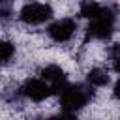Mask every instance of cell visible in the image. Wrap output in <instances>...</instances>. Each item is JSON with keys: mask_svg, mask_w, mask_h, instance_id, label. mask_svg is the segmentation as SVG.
Wrapping results in <instances>:
<instances>
[{"mask_svg": "<svg viewBox=\"0 0 120 120\" xmlns=\"http://www.w3.org/2000/svg\"><path fill=\"white\" fill-rule=\"evenodd\" d=\"M112 96H114V99H118L120 101V79L114 82V86H112Z\"/></svg>", "mask_w": 120, "mask_h": 120, "instance_id": "30bf717a", "label": "cell"}, {"mask_svg": "<svg viewBox=\"0 0 120 120\" xmlns=\"http://www.w3.org/2000/svg\"><path fill=\"white\" fill-rule=\"evenodd\" d=\"M0 49H2V64L8 66V64L13 60V56H15V43L4 39L2 45H0Z\"/></svg>", "mask_w": 120, "mask_h": 120, "instance_id": "ba28073f", "label": "cell"}, {"mask_svg": "<svg viewBox=\"0 0 120 120\" xmlns=\"http://www.w3.org/2000/svg\"><path fill=\"white\" fill-rule=\"evenodd\" d=\"M41 77L56 90L60 92L66 84H68V77H66V71L58 66V64H47L43 69H41Z\"/></svg>", "mask_w": 120, "mask_h": 120, "instance_id": "8992f818", "label": "cell"}, {"mask_svg": "<svg viewBox=\"0 0 120 120\" xmlns=\"http://www.w3.org/2000/svg\"><path fill=\"white\" fill-rule=\"evenodd\" d=\"M114 22H116V13L109 6L103 15H99L96 19H90V22L86 26V38L88 39H96V41L109 39L114 34Z\"/></svg>", "mask_w": 120, "mask_h": 120, "instance_id": "7a4b0ae2", "label": "cell"}, {"mask_svg": "<svg viewBox=\"0 0 120 120\" xmlns=\"http://www.w3.org/2000/svg\"><path fill=\"white\" fill-rule=\"evenodd\" d=\"M109 60H111L112 69L120 75V43H114L109 47Z\"/></svg>", "mask_w": 120, "mask_h": 120, "instance_id": "9c48e42d", "label": "cell"}, {"mask_svg": "<svg viewBox=\"0 0 120 120\" xmlns=\"http://www.w3.org/2000/svg\"><path fill=\"white\" fill-rule=\"evenodd\" d=\"M77 21L75 19H69V17H64V19H58L54 21L52 24H49L47 28V36L54 41V43H68L73 39V36L77 34Z\"/></svg>", "mask_w": 120, "mask_h": 120, "instance_id": "5b68a950", "label": "cell"}, {"mask_svg": "<svg viewBox=\"0 0 120 120\" xmlns=\"http://www.w3.org/2000/svg\"><path fill=\"white\" fill-rule=\"evenodd\" d=\"M56 90L43 79V77H32V79H26L21 86H19V96L28 99V101H34V103H41L45 99H49Z\"/></svg>", "mask_w": 120, "mask_h": 120, "instance_id": "277c9868", "label": "cell"}, {"mask_svg": "<svg viewBox=\"0 0 120 120\" xmlns=\"http://www.w3.org/2000/svg\"><path fill=\"white\" fill-rule=\"evenodd\" d=\"M92 99V90L90 84H66L58 92V105L66 114H75L77 111L84 109Z\"/></svg>", "mask_w": 120, "mask_h": 120, "instance_id": "6da1fadb", "label": "cell"}, {"mask_svg": "<svg viewBox=\"0 0 120 120\" xmlns=\"http://www.w3.org/2000/svg\"><path fill=\"white\" fill-rule=\"evenodd\" d=\"M54 15L52 6L47 2H28L19 11V21L26 26H39L47 21H51Z\"/></svg>", "mask_w": 120, "mask_h": 120, "instance_id": "3957f363", "label": "cell"}, {"mask_svg": "<svg viewBox=\"0 0 120 120\" xmlns=\"http://www.w3.org/2000/svg\"><path fill=\"white\" fill-rule=\"evenodd\" d=\"M86 81L90 86L94 88H103L111 82V75L105 68H92L88 73H86Z\"/></svg>", "mask_w": 120, "mask_h": 120, "instance_id": "52a82bcc", "label": "cell"}]
</instances>
